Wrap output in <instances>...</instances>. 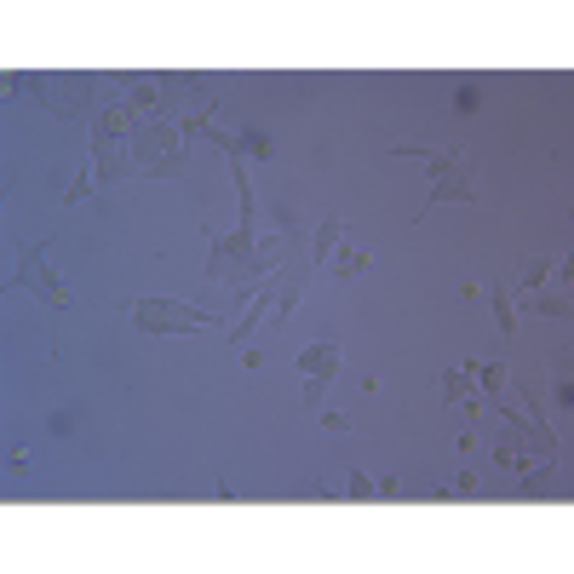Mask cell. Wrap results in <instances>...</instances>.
Here are the masks:
<instances>
[{
  "label": "cell",
  "mask_w": 574,
  "mask_h": 574,
  "mask_svg": "<svg viewBox=\"0 0 574 574\" xmlns=\"http://www.w3.org/2000/svg\"><path fill=\"white\" fill-rule=\"evenodd\" d=\"M471 385H477V380H471L465 368H448V373H442V397H448V402H465V397H471Z\"/></svg>",
  "instance_id": "obj_16"
},
{
  "label": "cell",
  "mask_w": 574,
  "mask_h": 574,
  "mask_svg": "<svg viewBox=\"0 0 574 574\" xmlns=\"http://www.w3.org/2000/svg\"><path fill=\"white\" fill-rule=\"evenodd\" d=\"M133 127H138V121L127 115V104H121V98H110V104L98 110V121L86 127V133H93V173L104 178V184H115V178L133 173V155H127Z\"/></svg>",
  "instance_id": "obj_2"
},
{
  "label": "cell",
  "mask_w": 574,
  "mask_h": 574,
  "mask_svg": "<svg viewBox=\"0 0 574 574\" xmlns=\"http://www.w3.org/2000/svg\"><path fill=\"white\" fill-rule=\"evenodd\" d=\"M6 471H12V477H29V448H12V460H6Z\"/></svg>",
  "instance_id": "obj_22"
},
{
  "label": "cell",
  "mask_w": 574,
  "mask_h": 574,
  "mask_svg": "<svg viewBox=\"0 0 574 574\" xmlns=\"http://www.w3.org/2000/svg\"><path fill=\"white\" fill-rule=\"evenodd\" d=\"M551 276H558V264H551V259H534L529 271H523V282H517V293H540Z\"/></svg>",
  "instance_id": "obj_15"
},
{
  "label": "cell",
  "mask_w": 574,
  "mask_h": 574,
  "mask_svg": "<svg viewBox=\"0 0 574 574\" xmlns=\"http://www.w3.org/2000/svg\"><path fill=\"white\" fill-rule=\"evenodd\" d=\"M454 494H465V500H471V494H482V477H477V471H460V482H454Z\"/></svg>",
  "instance_id": "obj_21"
},
{
  "label": "cell",
  "mask_w": 574,
  "mask_h": 574,
  "mask_svg": "<svg viewBox=\"0 0 574 574\" xmlns=\"http://www.w3.org/2000/svg\"><path fill=\"white\" fill-rule=\"evenodd\" d=\"M242 155H253V161H271V138H264L259 127H247V133H242Z\"/></svg>",
  "instance_id": "obj_18"
},
{
  "label": "cell",
  "mask_w": 574,
  "mask_h": 574,
  "mask_svg": "<svg viewBox=\"0 0 574 574\" xmlns=\"http://www.w3.org/2000/svg\"><path fill=\"white\" fill-rule=\"evenodd\" d=\"M517 311H540V316H574V299L569 293H551V287H540V293H523V304H517Z\"/></svg>",
  "instance_id": "obj_10"
},
{
  "label": "cell",
  "mask_w": 574,
  "mask_h": 574,
  "mask_svg": "<svg viewBox=\"0 0 574 574\" xmlns=\"http://www.w3.org/2000/svg\"><path fill=\"white\" fill-rule=\"evenodd\" d=\"M46 253H52V242H29L24 259L12 264V287H29L46 311H69V287H64V276L46 264Z\"/></svg>",
  "instance_id": "obj_3"
},
{
  "label": "cell",
  "mask_w": 574,
  "mask_h": 574,
  "mask_svg": "<svg viewBox=\"0 0 574 574\" xmlns=\"http://www.w3.org/2000/svg\"><path fill=\"white\" fill-rule=\"evenodd\" d=\"M127 322L138 333H155V339H184V333H207V328H230L224 311H195V304H173V299H133Z\"/></svg>",
  "instance_id": "obj_1"
},
{
  "label": "cell",
  "mask_w": 574,
  "mask_h": 574,
  "mask_svg": "<svg viewBox=\"0 0 574 574\" xmlns=\"http://www.w3.org/2000/svg\"><path fill=\"white\" fill-rule=\"evenodd\" d=\"M304 380H333L339 368H345V351L333 345V339H316V345H304L299 351V362H293Z\"/></svg>",
  "instance_id": "obj_7"
},
{
  "label": "cell",
  "mask_w": 574,
  "mask_h": 574,
  "mask_svg": "<svg viewBox=\"0 0 574 574\" xmlns=\"http://www.w3.org/2000/svg\"><path fill=\"white\" fill-rule=\"evenodd\" d=\"M6 93H24V98H35L41 110H52V115H64L69 104H64V75H35V69H6Z\"/></svg>",
  "instance_id": "obj_5"
},
{
  "label": "cell",
  "mask_w": 574,
  "mask_h": 574,
  "mask_svg": "<svg viewBox=\"0 0 574 574\" xmlns=\"http://www.w3.org/2000/svg\"><path fill=\"white\" fill-rule=\"evenodd\" d=\"M442 202H460V207H471V202H477V173L465 167V161H460L454 173L430 178V190H425V213H430V207H442ZM425 213H414V219H425Z\"/></svg>",
  "instance_id": "obj_6"
},
{
  "label": "cell",
  "mask_w": 574,
  "mask_h": 574,
  "mask_svg": "<svg viewBox=\"0 0 574 574\" xmlns=\"http://www.w3.org/2000/svg\"><path fill=\"white\" fill-rule=\"evenodd\" d=\"M195 173V150H190V144H184V150H173L167 161H155V167H150V178H190Z\"/></svg>",
  "instance_id": "obj_11"
},
{
  "label": "cell",
  "mask_w": 574,
  "mask_h": 574,
  "mask_svg": "<svg viewBox=\"0 0 574 574\" xmlns=\"http://www.w3.org/2000/svg\"><path fill=\"white\" fill-rule=\"evenodd\" d=\"M489 299H494V322H500V333H517V293H511V287H489Z\"/></svg>",
  "instance_id": "obj_12"
},
{
  "label": "cell",
  "mask_w": 574,
  "mask_h": 574,
  "mask_svg": "<svg viewBox=\"0 0 574 574\" xmlns=\"http://www.w3.org/2000/svg\"><path fill=\"white\" fill-rule=\"evenodd\" d=\"M345 500H380V482H373L368 471H356V477L345 482Z\"/></svg>",
  "instance_id": "obj_19"
},
{
  "label": "cell",
  "mask_w": 574,
  "mask_h": 574,
  "mask_svg": "<svg viewBox=\"0 0 574 574\" xmlns=\"http://www.w3.org/2000/svg\"><path fill=\"white\" fill-rule=\"evenodd\" d=\"M184 133H178V121H138L133 127V138H127V155H133V167H144L150 173L155 161H167L173 150H184Z\"/></svg>",
  "instance_id": "obj_4"
},
{
  "label": "cell",
  "mask_w": 574,
  "mask_h": 574,
  "mask_svg": "<svg viewBox=\"0 0 574 574\" xmlns=\"http://www.w3.org/2000/svg\"><path fill=\"white\" fill-rule=\"evenodd\" d=\"M477 110H482L477 81H460V86H454V115H477Z\"/></svg>",
  "instance_id": "obj_17"
},
{
  "label": "cell",
  "mask_w": 574,
  "mask_h": 574,
  "mask_svg": "<svg viewBox=\"0 0 574 574\" xmlns=\"http://www.w3.org/2000/svg\"><path fill=\"white\" fill-rule=\"evenodd\" d=\"M339 247H345V219H322L316 230H311V264H322V259H333Z\"/></svg>",
  "instance_id": "obj_9"
},
{
  "label": "cell",
  "mask_w": 574,
  "mask_h": 574,
  "mask_svg": "<svg viewBox=\"0 0 574 574\" xmlns=\"http://www.w3.org/2000/svg\"><path fill=\"white\" fill-rule=\"evenodd\" d=\"M465 373H471V380L489 391V397H506V385H511V373H506V362H482V356H465L460 362Z\"/></svg>",
  "instance_id": "obj_8"
},
{
  "label": "cell",
  "mask_w": 574,
  "mask_h": 574,
  "mask_svg": "<svg viewBox=\"0 0 574 574\" xmlns=\"http://www.w3.org/2000/svg\"><path fill=\"white\" fill-rule=\"evenodd\" d=\"M93 184H98V173H93V167H81L75 178H69V190L58 195V207H81L86 195H93Z\"/></svg>",
  "instance_id": "obj_13"
},
{
  "label": "cell",
  "mask_w": 574,
  "mask_h": 574,
  "mask_svg": "<svg viewBox=\"0 0 574 574\" xmlns=\"http://www.w3.org/2000/svg\"><path fill=\"white\" fill-rule=\"evenodd\" d=\"M362 271H368V253H362V247H339L333 276H339V282H351V276H362Z\"/></svg>",
  "instance_id": "obj_14"
},
{
  "label": "cell",
  "mask_w": 574,
  "mask_h": 574,
  "mask_svg": "<svg viewBox=\"0 0 574 574\" xmlns=\"http://www.w3.org/2000/svg\"><path fill=\"white\" fill-rule=\"evenodd\" d=\"M328 402V380H304V408H322Z\"/></svg>",
  "instance_id": "obj_20"
}]
</instances>
